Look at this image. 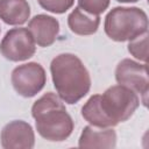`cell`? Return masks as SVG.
<instances>
[{"label":"cell","mask_w":149,"mask_h":149,"mask_svg":"<svg viewBox=\"0 0 149 149\" xmlns=\"http://www.w3.org/2000/svg\"><path fill=\"white\" fill-rule=\"evenodd\" d=\"M28 29L34 41L40 47L44 48L51 45L55 42L59 33V22L52 16L38 14L29 21Z\"/></svg>","instance_id":"9c48e42d"},{"label":"cell","mask_w":149,"mask_h":149,"mask_svg":"<svg viewBox=\"0 0 149 149\" xmlns=\"http://www.w3.org/2000/svg\"><path fill=\"white\" fill-rule=\"evenodd\" d=\"M79 8L93 15L104 13L109 6V0H78Z\"/></svg>","instance_id":"9a60e30c"},{"label":"cell","mask_w":149,"mask_h":149,"mask_svg":"<svg viewBox=\"0 0 149 149\" xmlns=\"http://www.w3.org/2000/svg\"><path fill=\"white\" fill-rule=\"evenodd\" d=\"M140 105L137 94L123 85L108 87L100 95V106L105 115L114 126L127 121Z\"/></svg>","instance_id":"277c9868"},{"label":"cell","mask_w":149,"mask_h":149,"mask_svg":"<svg viewBox=\"0 0 149 149\" xmlns=\"http://www.w3.org/2000/svg\"><path fill=\"white\" fill-rule=\"evenodd\" d=\"M54 86L59 98L68 104H76L91 87V77L83 62L73 54H61L50 64Z\"/></svg>","instance_id":"6da1fadb"},{"label":"cell","mask_w":149,"mask_h":149,"mask_svg":"<svg viewBox=\"0 0 149 149\" xmlns=\"http://www.w3.org/2000/svg\"><path fill=\"white\" fill-rule=\"evenodd\" d=\"M147 30V14L137 7H115L105 19V33L116 42L132 41Z\"/></svg>","instance_id":"3957f363"},{"label":"cell","mask_w":149,"mask_h":149,"mask_svg":"<svg viewBox=\"0 0 149 149\" xmlns=\"http://www.w3.org/2000/svg\"><path fill=\"white\" fill-rule=\"evenodd\" d=\"M128 51L137 59L147 62L148 59V33L129 41Z\"/></svg>","instance_id":"5bb4252c"},{"label":"cell","mask_w":149,"mask_h":149,"mask_svg":"<svg viewBox=\"0 0 149 149\" xmlns=\"http://www.w3.org/2000/svg\"><path fill=\"white\" fill-rule=\"evenodd\" d=\"M81 115L88 123H91L94 127H99V128L114 127L112 121L105 115V113L101 109L100 94H94L86 101V104L81 108Z\"/></svg>","instance_id":"4fadbf2b"},{"label":"cell","mask_w":149,"mask_h":149,"mask_svg":"<svg viewBox=\"0 0 149 149\" xmlns=\"http://www.w3.org/2000/svg\"><path fill=\"white\" fill-rule=\"evenodd\" d=\"M116 1H119V2H136L139 0H116Z\"/></svg>","instance_id":"e0dca14e"},{"label":"cell","mask_w":149,"mask_h":149,"mask_svg":"<svg viewBox=\"0 0 149 149\" xmlns=\"http://www.w3.org/2000/svg\"><path fill=\"white\" fill-rule=\"evenodd\" d=\"M40 6L51 13L62 14L70 9L74 0H37Z\"/></svg>","instance_id":"2e32d148"},{"label":"cell","mask_w":149,"mask_h":149,"mask_svg":"<svg viewBox=\"0 0 149 149\" xmlns=\"http://www.w3.org/2000/svg\"><path fill=\"white\" fill-rule=\"evenodd\" d=\"M0 139L1 146L6 149H30L35 143L31 126L21 120L7 123L1 130Z\"/></svg>","instance_id":"ba28073f"},{"label":"cell","mask_w":149,"mask_h":149,"mask_svg":"<svg viewBox=\"0 0 149 149\" xmlns=\"http://www.w3.org/2000/svg\"><path fill=\"white\" fill-rule=\"evenodd\" d=\"M38 134L48 141H64L73 130L72 118L65 109L62 99L52 92L43 94L31 107Z\"/></svg>","instance_id":"7a4b0ae2"},{"label":"cell","mask_w":149,"mask_h":149,"mask_svg":"<svg viewBox=\"0 0 149 149\" xmlns=\"http://www.w3.org/2000/svg\"><path fill=\"white\" fill-rule=\"evenodd\" d=\"M45 71L38 63L30 62L16 66L12 72L14 90L24 98L36 95L45 85Z\"/></svg>","instance_id":"8992f818"},{"label":"cell","mask_w":149,"mask_h":149,"mask_svg":"<svg viewBox=\"0 0 149 149\" xmlns=\"http://www.w3.org/2000/svg\"><path fill=\"white\" fill-rule=\"evenodd\" d=\"M115 79L118 84L130 88L135 93H140L143 105L147 106V97L149 92L147 64H140L133 59L125 58L115 69Z\"/></svg>","instance_id":"5b68a950"},{"label":"cell","mask_w":149,"mask_h":149,"mask_svg":"<svg viewBox=\"0 0 149 149\" xmlns=\"http://www.w3.org/2000/svg\"><path fill=\"white\" fill-rule=\"evenodd\" d=\"M100 23L99 15H93L76 7L68 16V24L72 33L77 35H92L98 30Z\"/></svg>","instance_id":"7c38bea8"},{"label":"cell","mask_w":149,"mask_h":149,"mask_svg":"<svg viewBox=\"0 0 149 149\" xmlns=\"http://www.w3.org/2000/svg\"><path fill=\"white\" fill-rule=\"evenodd\" d=\"M116 134L113 129L99 128L94 126L84 127L79 137V148H114Z\"/></svg>","instance_id":"30bf717a"},{"label":"cell","mask_w":149,"mask_h":149,"mask_svg":"<svg viewBox=\"0 0 149 149\" xmlns=\"http://www.w3.org/2000/svg\"><path fill=\"white\" fill-rule=\"evenodd\" d=\"M35 41L27 28H14L6 33L0 43L1 55L12 62H21L35 54Z\"/></svg>","instance_id":"52a82bcc"},{"label":"cell","mask_w":149,"mask_h":149,"mask_svg":"<svg viewBox=\"0 0 149 149\" xmlns=\"http://www.w3.org/2000/svg\"><path fill=\"white\" fill-rule=\"evenodd\" d=\"M30 16L27 0H0V19L10 26L23 24Z\"/></svg>","instance_id":"8fae6325"}]
</instances>
